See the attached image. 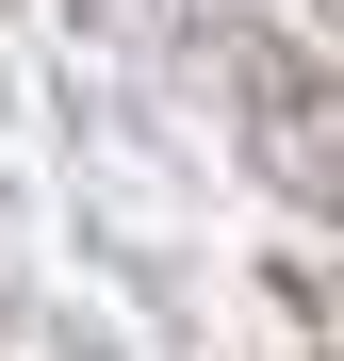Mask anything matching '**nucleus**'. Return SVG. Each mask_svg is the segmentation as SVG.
Listing matches in <instances>:
<instances>
[{
    "mask_svg": "<svg viewBox=\"0 0 344 361\" xmlns=\"http://www.w3.org/2000/svg\"><path fill=\"white\" fill-rule=\"evenodd\" d=\"M262 148L295 164V197H312V214H344V99L295 66V49H262Z\"/></svg>",
    "mask_w": 344,
    "mask_h": 361,
    "instance_id": "f257e3e1",
    "label": "nucleus"
}]
</instances>
